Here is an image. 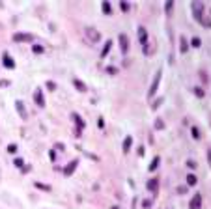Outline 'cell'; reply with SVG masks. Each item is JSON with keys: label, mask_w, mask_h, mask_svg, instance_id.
I'll use <instances>...</instances> for the list:
<instances>
[{"label": "cell", "mask_w": 211, "mask_h": 209, "mask_svg": "<svg viewBox=\"0 0 211 209\" xmlns=\"http://www.w3.org/2000/svg\"><path fill=\"white\" fill-rule=\"evenodd\" d=\"M204 8H206V4H204V2H193V6H191V9H193V15H194V19L198 21V23H202V17H204Z\"/></svg>", "instance_id": "obj_1"}, {"label": "cell", "mask_w": 211, "mask_h": 209, "mask_svg": "<svg viewBox=\"0 0 211 209\" xmlns=\"http://www.w3.org/2000/svg\"><path fill=\"white\" fill-rule=\"evenodd\" d=\"M161 69L155 73V77H153V82H151V86H150V90H148V97H153L155 95V92H157V88H159V82H161Z\"/></svg>", "instance_id": "obj_2"}, {"label": "cell", "mask_w": 211, "mask_h": 209, "mask_svg": "<svg viewBox=\"0 0 211 209\" xmlns=\"http://www.w3.org/2000/svg\"><path fill=\"white\" fill-rule=\"evenodd\" d=\"M34 39V36L28 34V32H17V34H13V41L17 43H25V41H32Z\"/></svg>", "instance_id": "obj_3"}, {"label": "cell", "mask_w": 211, "mask_h": 209, "mask_svg": "<svg viewBox=\"0 0 211 209\" xmlns=\"http://www.w3.org/2000/svg\"><path fill=\"white\" fill-rule=\"evenodd\" d=\"M34 101H36V105H38V106H41V108L45 106V97H43V92L39 90V88L34 92Z\"/></svg>", "instance_id": "obj_4"}, {"label": "cell", "mask_w": 211, "mask_h": 209, "mask_svg": "<svg viewBox=\"0 0 211 209\" xmlns=\"http://www.w3.org/2000/svg\"><path fill=\"white\" fill-rule=\"evenodd\" d=\"M2 64H4V67H8V69H13L15 67V62H13V58L9 56L8 52L2 54Z\"/></svg>", "instance_id": "obj_5"}, {"label": "cell", "mask_w": 211, "mask_h": 209, "mask_svg": "<svg viewBox=\"0 0 211 209\" xmlns=\"http://www.w3.org/2000/svg\"><path fill=\"white\" fill-rule=\"evenodd\" d=\"M118 39H120V49H121V52L125 54V52L129 51V39H127V36H125V34H120Z\"/></svg>", "instance_id": "obj_6"}, {"label": "cell", "mask_w": 211, "mask_h": 209, "mask_svg": "<svg viewBox=\"0 0 211 209\" xmlns=\"http://www.w3.org/2000/svg\"><path fill=\"white\" fill-rule=\"evenodd\" d=\"M189 207H191V209H200V207H202V194H194L191 204H189Z\"/></svg>", "instance_id": "obj_7"}, {"label": "cell", "mask_w": 211, "mask_h": 209, "mask_svg": "<svg viewBox=\"0 0 211 209\" xmlns=\"http://www.w3.org/2000/svg\"><path fill=\"white\" fill-rule=\"evenodd\" d=\"M77 166H79V161H77V159H75V161H71L68 166L64 168V175H71V174L77 170Z\"/></svg>", "instance_id": "obj_8"}, {"label": "cell", "mask_w": 211, "mask_h": 209, "mask_svg": "<svg viewBox=\"0 0 211 209\" xmlns=\"http://www.w3.org/2000/svg\"><path fill=\"white\" fill-rule=\"evenodd\" d=\"M138 39H140V43L144 47L148 45V32H146V28L144 26H138Z\"/></svg>", "instance_id": "obj_9"}, {"label": "cell", "mask_w": 211, "mask_h": 209, "mask_svg": "<svg viewBox=\"0 0 211 209\" xmlns=\"http://www.w3.org/2000/svg\"><path fill=\"white\" fill-rule=\"evenodd\" d=\"M146 187H148V191H150V192H153V194H155V192H157V189H159V179H157V178L150 179Z\"/></svg>", "instance_id": "obj_10"}, {"label": "cell", "mask_w": 211, "mask_h": 209, "mask_svg": "<svg viewBox=\"0 0 211 209\" xmlns=\"http://www.w3.org/2000/svg\"><path fill=\"white\" fill-rule=\"evenodd\" d=\"M86 36L90 38L94 43H95V41H99V38H101V36H99V32H97L95 28H86Z\"/></svg>", "instance_id": "obj_11"}, {"label": "cell", "mask_w": 211, "mask_h": 209, "mask_svg": "<svg viewBox=\"0 0 211 209\" xmlns=\"http://www.w3.org/2000/svg\"><path fill=\"white\" fill-rule=\"evenodd\" d=\"M73 86L77 88V90H79L81 93H84V92H88V86L82 82V80H79V79H73Z\"/></svg>", "instance_id": "obj_12"}, {"label": "cell", "mask_w": 211, "mask_h": 209, "mask_svg": "<svg viewBox=\"0 0 211 209\" xmlns=\"http://www.w3.org/2000/svg\"><path fill=\"white\" fill-rule=\"evenodd\" d=\"M71 118H73V122L77 123V127H79V131H81V129L84 127V119H82L79 114H77V112H73V114H71Z\"/></svg>", "instance_id": "obj_13"}, {"label": "cell", "mask_w": 211, "mask_h": 209, "mask_svg": "<svg viewBox=\"0 0 211 209\" xmlns=\"http://www.w3.org/2000/svg\"><path fill=\"white\" fill-rule=\"evenodd\" d=\"M131 144H133V136H125V140H124V153H127L131 149Z\"/></svg>", "instance_id": "obj_14"}, {"label": "cell", "mask_w": 211, "mask_h": 209, "mask_svg": "<svg viewBox=\"0 0 211 209\" xmlns=\"http://www.w3.org/2000/svg\"><path fill=\"white\" fill-rule=\"evenodd\" d=\"M15 106H17V110H19L21 118H26V112H25V105H23V101H17V103H15Z\"/></svg>", "instance_id": "obj_15"}, {"label": "cell", "mask_w": 211, "mask_h": 209, "mask_svg": "<svg viewBox=\"0 0 211 209\" xmlns=\"http://www.w3.org/2000/svg\"><path fill=\"white\" fill-rule=\"evenodd\" d=\"M110 47H112V41H110V39H108V41L105 43V47H103V51H101V58H105V56H107V54H108V51H110Z\"/></svg>", "instance_id": "obj_16"}, {"label": "cell", "mask_w": 211, "mask_h": 209, "mask_svg": "<svg viewBox=\"0 0 211 209\" xmlns=\"http://www.w3.org/2000/svg\"><path fill=\"white\" fill-rule=\"evenodd\" d=\"M159 162H161V159H159V157H155V159L151 161V164H150V170H151V172H155V170L159 168Z\"/></svg>", "instance_id": "obj_17"}, {"label": "cell", "mask_w": 211, "mask_h": 209, "mask_svg": "<svg viewBox=\"0 0 211 209\" xmlns=\"http://www.w3.org/2000/svg\"><path fill=\"white\" fill-rule=\"evenodd\" d=\"M180 41H181V47H180V51H181V52H187V49H189V45H187V39L181 36V38H180Z\"/></svg>", "instance_id": "obj_18"}, {"label": "cell", "mask_w": 211, "mask_h": 209, "mask_svg": "<svg viewBox=\"0 0 211 209\" xmlns=\"http://www.w3.org/2000/svg\"><path fill=\"white\" fill-rule=\"evenodd\" d=\"M196 181H198V179H196V175H193V174H189V175H187V183L191 185V187L196 185Z\"/></svg>", "instance_id": "obj_19"}, {"label": "cell", "mask_w": 211, "mask_h": 209, "mask_svg": "<svg viewBox=\"0 0 211 209\" xmlns=\"http://www.w3.org/2000/svg\"><path fill=\"white\" fill-rule=\"evenodd\" d=\"M36 187H38V189H41V191H51V187H49V185L39 183V181H36Z\"/></svg>", "instance_id": "obj_20"}, {"label": "cell", "mask_w": 211, "mask_h": 209, "mask_svg": "<svg viewBox=\"0 0 211 209\" xmlns=\"http://www.w3.org/2000/svg\"><path fill=\"white\" fill-rule=\"evenodd\" d=\"M193 92H194V95H196V97H204V90H202V88H200V86H196Z\"/></svg>", "instance_id": "obj_21"}, {"label": "cell", "mask_w": 211, "mask_h": 209, "mask_svg": "<svg viewBox=\"0 0 211 209\" xmlns=\"http://www.w3.org/2000/svg\"><path fill=\"white\" fill-rule=\"evenodd\" d=\"M191 45L193 47H200V45H202V41H200V38H193L191 39Z\"/></svg>", "instance_id": "obj_22"}, {"label": "cell", "mask_w": 211, "mask_h": 209, "mask_svg": "<svg viewBox=\"0 0 211 209\" xmlns=\"http://www.w3.org/2000/svg\"><path fill=\"white\" fill-rule=\"evenodd\" d=\"M101 9H103V11H105V13L108 15V13H110V4H108V2H103V6H101Z\"/></svg>", "instance_id": "obj_23"}, {"label": "cell", "mask_w": 211, "mask_h": 209, "mask_svg": "<svg viewBox=\"0 0 211 209\" xmlns=\"http://www.w3.org/2000/svg\"><path fill=\"white\" fill-rule=\"evenodd\" d=\"M32 51H34L36 54H41V52H43V51H45V49H43L41 45H34V47H32Z\"/></svg>", "instance_id": "obj_24"}, {"label": "cell", "mask_w": 211, "mask_h": 209, "mask_svg": "<svg viewBox=\"0 0 211 209\" xmlns=\"http://www.w3.org/2000/svg\"><path fill=\"white\" fill-rule=\"evenodd\" d=\"M8 153H17V144H9L8 146Z\"/></svg>", "instance_id": "obj_25"}, {"label": "cell", "mask_w": 211, "mask_h": 209, "mask_svg": "<svg viewBox=\"0 0 211 209\" xmlns=\"http://www.w3.org/2000/svg\"><path fill=\"white\" fill-rule=\"evenodd\" d=\"M163 103V97H159V99H155L153 101V105H151V108H159V105Z\"/></svg>", "instance_id": "obj_26"}, {"label": "cell", "mask_w": 211, "mask_h": 209, "mask_svg": "<svg viewBox=\"0 0 211 209\" xmlns=\"http://www.w3.org/2000/svg\"><path fill=\"white\" fill-rule=\"evenodd\" d=\"M13 164H15V166H17V168H21V166H23V164H25V162H23V159H21V157H17V159L13 161Z\"/></svg>", "instance_id": "obj_27"}, {"label": "cell", "mask_w": 211, "mask_h": 209, "mask_svg": "<svg viewBox=\"0 0 211 209\" xmlns=\"http://www.w3.org/2000/svg\"><path fill=\"white\" fill-rule=\"evenodd\" d=\"M191 133H193V136H194V138H196V140H198V138H200V131H198V129H196V127H193V129H191Z\"/></svg>", "instance_id": "obj_28"}, {"label": "cell", "mask_w": 211, "mask_h": 209, "mask_svg": "<svg viewBox=\"0 0 211 209\" xmlns=\"http://www.w3.org/2000/svg\"><path fill=\"white\" fill-rule=\"evenodd\" d=\"M120 8L124 9V11H129V8H131V6H129L127 2H120Z\"/></svg>", "instance_id": "obj_29"}, {"label": "cell", "mask_w": 211, "mask_h": 209, "mask_svg": "<svg viewBox=\"0 0 211 209\" xmlns=\"http://www.w3.org/2000/svg\"><path fill=\"white\" fill-rule=\"evenodd\" d=\"M164 123H163V119H157V123H155V129H163Z\"/></svg>", "instance_id": "obj_30"}, {"label": "cell", "mask_w": 211, "mask_h": 209, "mask_svg": "<svg viewBox=\"0 0 211 209\" xmlns=\"http://www.w3.org/2000/svg\"><path fill=\"white\" fill-rule=\"evenodd\" d=\"M107 73H110V75H116V73H118V69H116V67H107Z\"/></svg>", "instance_id": "obj_31"}, {"label": "cell", "mask_w": 211, "mask_h": 209, "mask_svg": "<svg viewBox=\"0 0 211 209\" xmlns=\"http://www.w3.org/2000/svg\"><path fill=\"white\" fill-rule=\"evenodd\" d=\"M47 88H49V90H56V84H54V82H47Z\"/></svg>", "instance_id": "obj_32"}, {"label": "cell", "mask_w": 211, "mask_h": 209, "mask_svg": "<svg viewBox=\"0 0 211 209\" xmlns=\"http://www.w3.org/2000/svg\"><path fill=\"white\" fill-rule=\"evenodd\" d=\"M187 166L189 168H196V162L194 161H187Z\"/></svg>", "instance_id": "obj_33"}, {"label": "cell", "mask_w": 211, "mask_h": 209, "mask_svg": "<svg viewBox=\"0 0 211 209\" xmlns=\"http://www.w3.org/2000/svg\"><path fill=\"white\" fill-rule=\"evenodd\" d=\"M97 125H99V127H105V122H103V118H99V119H97Z\"/></svg>", "instance_id": "obj_34"}, {"label": "cell", "mask_w": 211, "mask_h": 209, "mask_svg": "<svg viewBox=\"0 0 211 209\" xmlns=\"http://www.w3.org/2000/svg\"><path fill=\"white\" fill-rule=\"evenodd\" d=\"M9 84V80H0V86H8Z\"/></svg>", "instance_id": "obj_35"}, {"label": "cell", "mask_w": 211, "mask_h": 209, "mask_svg": "<svg viewBox=\"0 0 211 209\" xmlns=\"http://www.w3.org/2000/svg\"><path fill=\"white\" fill-rule=\"evenodd\" d=\"M207 161H209V164H211V149H207Z\"/></svg>", "instance_id": "obj_36"}, {"label": "cell", "mask_w": 211, "mask_h": 209, "mask_svg": "<svg viewBox=\"0 0 211 209\" xmlns=\"http://www.w3.org/2000/svg\"><path fill=\"white\" fill-rule=\"evenodd\" d=\"M112 209H118V207H112Z\"/></svg>", "instance_id": "obj_37"}]
</instances>
